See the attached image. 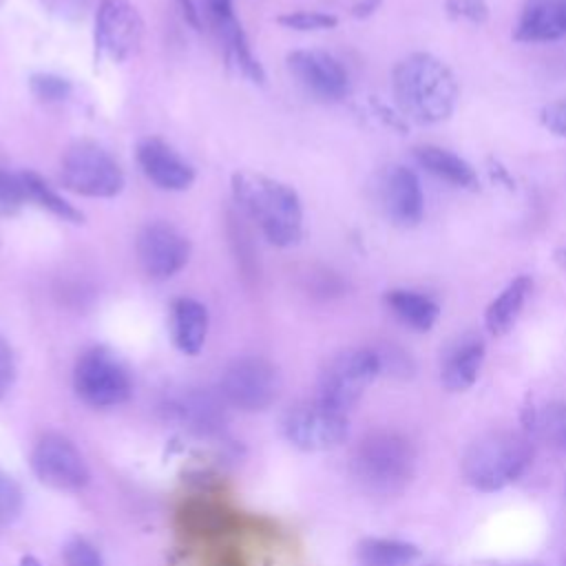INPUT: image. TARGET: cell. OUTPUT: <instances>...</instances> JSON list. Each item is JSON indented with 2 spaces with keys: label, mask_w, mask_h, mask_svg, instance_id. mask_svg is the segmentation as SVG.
<instances>
[{
  "label": "cell",
  "mask_w": 566,
  "mask_h": 566,
  "mask_svg": "<svg viewBox=\"0 0 566 566\" xmlns=\"http://www.w3.org/2000/svg\"><path fill=\"white\" fill-rule=\"evenodd\" d=\"M378 4H380V0H360V2L354 4L352 13H354L356 18H367V15H371V13L378 9Z\"/></svg>",
  "instance_id": "836d02e7"
},
{
  "label": "cell",
  "mask_w": 566,
  "mask_h": 566,
  "mask_svg": "<svg viewBox=\"0 0 566 566\" xmlns=\"http://www.w3.org/2000/svg\"><path fill=\"white\" fill-rule=\"evenodd\" d=\"M566 35V0H544L528 7L517 24L522 42H548Z\"/></svg>",
  "instance_id": "ac0fdd59"
},
{
  "label": "cell",
  "mask_w": 566,
  "mask_h": 566,
  "mask_svg": "<svg viewBox=\"0 0 566 566\" xmlns=\"http://www.w3.org/2000/svg\"><path fill=\"white\" fill-rule=\"evenodd\" d=\"M420 548L409 542L369 537L358 544V562L363 566H407L418 559Z\"/></svg>",
  "instance_id": "603a6c76"
},
{
  "label": "cell",
  "mask_w": 566,
  "mask_h": 566,
  "mask_svg": "<svg viewBox=\"0 0 566 566\" xmlns=\"http://www.w3.org/2000/svg\"><path fill=\"white\" fill-rule=\"evenodd\" d=\"M484 358V345L478 338H464L453 345L442 363V385L449 391H464L469 389L478 374Z\"/></svg>",
  "instance_id": "d6986e66"
},
{
  "label": "cell",
  "mask_w": 566,
  "mask_h": 566,
  "mask_svg": "<svg viewBox=\"0 0 566 566\" xmlns=\"http://www.w3.org/2000/svg\"><path fill=\"white\" fill-rule=\"evenodd\" d=\"M15 376V363H13V352L4 338H0V400L9 391L11 382Z\"/></svg>",
  "instance_id": "d6a6232c"
},
{
  "label": "cell",
  "mask_w": 566,
  "mask_h": 566,
  "mask_svg": "<svg viewBox=\"0 0 566 566\" xmlns=\"http://www.w3.org/2000/svg\"><path fill=\"white\" fill-rule=\"evenodd\" d=\"M20 177H22L29 201L42 206L44 210H49L51 214H55L64 221H71V223H82L84 221V214L73 203H69L64 197H60L40 175L22 172Z\"/></svg>",
  "instance_id": "cb8c5ba5"
},
{
  "label": "cell",
  "mask_w": 566,
  "mask_h": 566,
  "mask_svg": "<svg viewBox=\"0 0 566 566\" xmlns=\"http://www.w3.org/2000/svg\"><path fill=\"white\" fill-rule=\"evenodd\" d=\"M20 566H40V562H38L33 555H24V557L20 559Z\"/></svg>",
  "instance_id": "d590c367"
},
{
  "label": "cell",
  "mask_w": 566,
  "mask_h": 566,
  "mask_svg": "<svg viewBox=\"0 0 566 566\" xmlns=\"http://www.w3.org/2000/svg\"><path fill=\"white\" fill-rule=\"evenodd\" d=\"M31 469L42 484L57 491H77L91 478L80 449L57 433H49L35 444Z\"/></svg>",
  "instance_id": "8fae6325"
},
{
  "label": "cell",
  "mask_w": 566,
  "mask_h": 566,
  "mask_svg": "<svg viewBox=\"0 0 566 566\" xmlns=\"http://www.w3.org/2000/svg\"><path fill=\"white\" fill-rule=\"evenodd\" d=\"M416 464V451L409 438L398 431L378 429L367 433L352 455V471L363 486L378 493L400 491Z\"/></svg>",
  "instance_id": "3957f363"
},
{
  "label": "cell",
  "mask_w": 566,
  "mask_h": 566,
  "mask_svg": "<svg viewBox=\"0 0 566 566\" xmlns=\"http://www.w3.org/2000/svg\"><path fill=\"white\" fill-rule=\"evenodd\" d=\"M444 7L451 18H462L473 24H482L489 18L486 0H447Z\"/></svg>",
  "instance_id": "4dcf8cb0"
},
{
  "label": "cell",
  "mask_w": 566,
  "mask_h": 566,
  "mask_svg": "<svg viewBox=\"0 0 566 566\" xmlns=\"http://www.w3.org/2000/svg\"><path fill=\"white\" fill-rule=\"evenodd\" d=\"M22 509V493L18 484L0 471V526L11 524Z\"/></svg>",
  "instance_id": "f1b7e54d"
},
{
  "label": "cell",
  "mask_w": 566,
  "mask_h": 566,
  "mask_svg": "<svg viewBox=\"0 0 566 566\" xmlns=\"http://www.w3.org/2000/svg\"><path fill=\"white\" fill-rule=\"evenodd\" d=\"M137 164L142 172L164 190H186L195 181V168L159 137L139 142Z\"/></svg>",
  "instance_id": "9a60e30c"
},
{
  "label": "cell",
  "mask_w": 566,
  "mask_h": 566,
  "mask_svg": "<svg viewBox=\"0 0 566 566\" xmlns=\"http://www.w3.org/2000/svg\"><path fill=\"white\" fill-rule=\"evenodd\" d=\"M349 431L347 413L318 400L294 407L283 418V436L303 451H327L345 442Z\"/></svg>",
  "instance_id": "9c48e42d"
},
{
  "label": "cell",
  "mask_w": 566,
  "mask_h": 566,
  "mask_svg": "<svg viewBox=\"0 0 566 566\" xmlns=\"http://www.w3.org/2000/svg\"><path fill=\"white\" fill-rule=\"evenodd\" d=\"M206 11H208V18H210L219 40H221V46H223V53H226V62L237 73L248 77L250 82L261 84L265 80V73H263L259 60L254 57L250 44H248V38H245V33L241 29V22L237 20V15L232 11V4H228V2H212V4H206Z\"/></svg>",
  "instance_id": "5bb4252c"
},
{
  "label": "cell",
  "mask_w": 566,
  "mask_h": 566,
  "mask_svg": "<svg viewBox=\"0 0 566 566\" xmlns=\"http://www.w3.org/2000/svg\"><path fill=\"white\" fill-rule=\"evenodd\" d=\"M177 2H179V7H181L184 18H186L195 29H199L201 22H199V13H197V9L192 7V2H190V0H177Z\"/></svg>",
  "instance_id": "e575fe53"
},
{
  "label": "cell",
  "mask_w": 566,
  "mask_h": 566,
  "mask_svg": "<svg viewBox=\"0 0 566 566\" xmlns=\"http://www.w3.org/2000/svg\"><path fill=\"white\" fill-rule=\"evenodd\" d=\"M64 562L66 566H104L99 551L84 537H73L64 546Z\"/></svg>",
  "instance_id": "f546056e"
},
{
  "label": "cell",
  "mask_w": 566,
  "mask_h": 566,
  "mask_svg": "<svg viewBox=\"0 0 566 566\" xmlns=\"http://www.w3.org/2000/svg\"><path fill=\"white\" fill-rule=\"evenodd\" d=\"M394 95L405 117L438 124L453 113L458 84L438 57L411 53L394 69Z\"/></svg>",
  "instance_id": "7a4b0ae2"
},
{
  "label": "cell",
  "mask_w": 566,
  "mask_h": 566,
  "mask_svg": "<svg viewBox=\"0 0 566 566\" xmlns=\"http://www.w3.org/2000/svg\"><path fill=\"white\" fill-rule=\"evenodd\" d=\"M212 2H228V4H232V0H206V4H212Z\"/></svg>",
  "instance_id": "8d00e7d4"
},
{
  "label": "cell",
  "mask_w": 566,
  "mask_h": 566,
  "mask_svg": "<svg viewBox=\"0 0 566 566\" xmlns=\"http://www.w3.org/2000/svg\"><path fill=\"white\" fill-rule=\"evenodd\" d=\"M528 292H531V279L526 274H520L489 303L484 312V325L493 336H502L513 327Z\"/></svg>",
  "instance_id": "44dd1931"
},
{
  "label": "cell",
  "mask_w": 566,
  "mask_h": 566,
  "mask_svg": "<svg viewBox=\"0 0 566 566\" xmlns=\"http://www.w3.org/2000/svg\"><path fill=\"white\" fill-rule=\"evenodd\" d=\"M219 387L228 405L241 411H263L279 398L281 376L270 360L243 356L226 367Z\"/></svg>",
  "instance_id": "ba28073f"
},
{
  "label": "cell",
  "mask_w": 566,
  "mask_h": 566,
  "mask_svg": "<svg viewBox=\"0 0 566 566\" xmlns=\"http://www.w3.org/2000/svg\"><path fill=\"white\" fill-rule=\"evenodd\" d=\"M276 22L296 31H321V29L336 27L338 18L323 11H294V13L279 15Z\"/></svg>",
  "instance_id": "4316f807"
},
{
  "label": "cell",
  "mask_w": 566,
  "mask_h": 566,
  "mask_svg": "<svg viewBox=\"0 0 566 566\" xmlns=\"http://www.w3.org/2000/svg\"><path fill=\"white\" fill-rule=\"evenodd\" d=\"M27 190L20 175L0 170V217L15 214L27 203Z\"/></svg>",
  "instance_id": "484cf974"
},
{
  "label": "cell",
  "mask_w": 566,
  "mask_h": 566,
  "mask_svg": "<svg viewBox=\"0 0 566 566\" xmlns=\"http://www.w3.org/2000/svg\"><path fill=\"white\" fill-rule=\"evenodd\" d=\"M385 301L396 318L416 332L431 329L440 314V307L433 298L413 290H391L387 292Z\"/></svg>",
  "instance_id": "7402d4cb"
},
{
  "label": "cell",
  "mask_w": 566,
  "mask_h": 566,
  "mask_svg": "<svg viewBox=\"0 0 566 566\" xmlns=\"http://www.w3.org/2000/svg\"><path fill=\"white\" fill-rule=\"evenodd\" d=\"M29 84H31L33 95L44 102H57L71 93V82L66 77H60L53 73H35V75H31Z\"/></svg>",
  "instance_id": "83f0119b"
},
{
  "label": "cell",
  "mask_w": 566,
  "mask_h": 566,
  "mask_svg": "<svg viewBox=\"0 0 566 566\" xmlns=\"http://www.w3.org/2000/svg\"><path fill=\"white\" fill-rule=\"evenodd\" d=\"M418 164L436 175L438 179L458 186V188H478V175L462 157H458L451 150H444L440 146H418L416 148Z\"/></svg>",
  "instance_id": "ffe728a7"
},
{
  "label": "cell",
  "mask_w": 566,
  "mask_h": 566,
  "mask_svg": "<svg viewBox=\"0 0 566 566\" xmlns=\"http://www.w3.org/2000/svg\"><path fill=\"white\" fill-rule=\"evenodd\" d=\"M531 455L533 451L524 436L511 431L486 433L467 449L462 473L478 491H500L526 471Z\"/></svg>",
  "instance_id": "277c9868"
},
{
  "label": "cell",
  "mask_w": 566,
  "mask_h": 566,
  "mask_svg": "<svg viewBox=\"0 0 566 566\" xmlns=\"http://www.w3.org/2000/svg\"><path fill=\"white\" fill-rule=\"evenodd\" d=\"M287 69L294 80L316 99L323 102H338L349 91V77L343 64L316 49H301L287 55Z\"/></svg>",
  "instance_id": "4fadbf2b"
},
{
  "label": "cell",
  "mask_w": 566,
  "mask_h": 566,
  "mask_svg": "<svg viewBox=\"0 0 566 566\" xmlns=\"http://www.w3.org/2000/svg\"><path fill=\"white\" fill-rule=\"evenodd\" d=\"M380 374L376 349H349L338 354L321 374L316 400L347 413Z\"/></svg>",
  "instance_id": "8992f818"
},
{
  "label": "cell",
  "mask_w": 566,
  "mask_h": 566,
  "mask_svg": "<svg viewBox=\"0 0 566 566\" xmlns=\"http://www.w3.org/2000/svg\"><path fill=\"white\" fill-rule=\"evenodd\" d=\"M232 195L237 206L259 226L270 243L287 248L301 239L303 208L292 186L241 170L232 175Z\"/></svg>",
  "instance_id": "6da1fadb"
},
{
  "label": "cell",
  "mask_w": 566,
  "mask_h": 566,
  "mask_svg": "<svg viewBox=\"0 0 566 566\" xmlns=\"http://www.w3.org/2000/svg\"><path fill=\"white\" fill-rule=\"evenodd\" d=\"M542 124L551 133H555L559 137H566V99L544 106L542 108Z\"/></svg>",
  "instance_id": "1f68e13d"
},
{
  "label": "cell",
  "mask_w": 566,
  "mask_h": 566,
  "mask_svg": "<svg viewBox=\"0 0 566 566\" xmlns=\"http://www.w3.org/2000/svg\"><path fill=\"white\" fill-rule=\"evenodd\" d=\"M172 340L179 352L195 356L201 352L208 336V310L195 298L179 296L170 310Z\"/></svg>",
  "instance_id": "e0dca14e"
},
{
  "label": "cell",
  "mask_w": 566,
  "mask_h": 566,
  "mask_svg": "<svg viewBox=\"0 0 566 566\" xmlns=\"http://www.w3.org/2000/svg\"><path fill=\"white\" fill-rule=\"evenodd\" d=\"M75 394L91 407H115L130 396V376L106 347L84 352L73 369Z\"/></svg>",
  "instance_id": "52a82bcc"
},
{
  "label": "cell",
  "mask_w": 566,
  "mask_h": 566,
  "mask_svg": "<svg viewBox=\"0 0 566 566\" xmlns=\"http://www.w3.org/2000/svg\"><path fill=\"white\" fill-rule=\"evenodd\" d=\"M382 201L387 214L398 226H416L424 212V199L416 172L402 166H391L382 184Z\"/></svg>",
  "instance_id": "2e32d148"
},
{
  "label": "cell",
  "mask_w": 566,
  "mask_h": 566,
  "mask_svg": "<svg viewBox=\"0 0 566 566\" xmlns=\"http://www.w3.org/2000/svg\"><path fill=\"white\" fill-rule=\"evenodd\" d=\"M137 261L142 270L157 281L177 274L190 256L188 239L170 223L150 221L137 234Z\"/></svg>",
  "instance_id": "7c38bea8"
},
{
  "label": "cell",
  "mask_w": 566,
  "mask_h": 566,
  "mask_svg": "<svg viewBox=\"0 0 566 566\" xmlns=\"http://www.w3.org/2000/svg\"><path fill=\"white\" fill-rule=\"evenodd\" d=\"M528 427L557 449H566V402H551L542 411H531Z\"/></svg>",
  "instance_id": "d4e9b609"
},
{
  "label": "cell",
  "mask_w": 566,
  "mask_h": 566,
  "mask_svg": "<svg viewBox=\"0 0 566 566\" xmlns=\"http://www.w3.org/2000/svg\"><path fill=\"white\" fill-rule=\"evenodd\" d=\"M62 184L84 197L108 199L122 192L124 172L115 157L95 142H75L62 157Z\"/></svg>",
  "instance_id": "5b68a950"
},
{
  "label": "cell",
  "mask_w": 566,
  "mask_h": 566,
  "mask_svg": "<svg viewBox=\"0 0 566 566\" xmlns=\"http://www.w3.org/2000/svg\"><path fill=\"white\" fill-rule=\"evenodd\" d=\"M144 33V22L128 0H102L95 13V55L111 62L130 57Z\"/></svg>",
  "instance_id": "30bf717a"
},
{
  "label": "cell",
  "mask_w": 566,
  "mask_h": 566,
  "mask_svg": "<svg viewBox=\"0 0 566 566\" xmlns=\"http://www.w3.org/2000/svg\"><path fill=\"white\" fill-rule=\"evenodd\" d=\"M564 566H566V564H564Z\"/></svg>",
  "instance_id": "74e56055"
}]
</instances>
